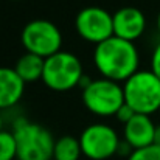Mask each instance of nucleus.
I'll list each match as a JSON object with an SVG mask.
<instances>
[{"mask_svg":"<svg viewBox=\"0 0 160 160\" xmlns=\"http://www.w3.org/2000/svg\"><path fill=\"white\" fill-rule=\"evenodd\" d=\"M93 62L103 78L120 82L138 72L140 56L134 42L112 36L95 47Z\"/></svg>","mask_w":160,"mask_h":160,"instance_id":"nucleus-1","label":"nucleus"},{"mask_svg":"<svg viewBox=\"0 0 160 160\" xmlns=\"http://www.w3.org/2000/svg\"><path fill=\"white\" fill-rule=\"evenodd\" d=\"M12 135L17 146V160H52L54 151L53 135L39 123L19 118L14 121Z\"/></svg>","mask_w":160,"mask_h":160,"instance_id":"nucleus-2","label":"nucleus"},{"mask_svg":"<svg viewBox=\"0 0 160 160\" xmlns=\"http://www.w3.org/2000/svg\"><path fill=\"white\" fill-rule=\"evenodd\" d=\"M124 103L137 113L151 115L160 110V79L151 70H138L123 86Z\"/></svg>","mask_w":160,"mask_h":160,"instance_id":"nucleus-3","label":"nucleus"},{"mask_svg":"<svg viewBox=\"0 0 160 160\" xmlns=\"http://www.w3.org/2000/svg\"><path fill=\"white\" fill-rule=\"evenodd\" d=\"M82 78V64L76 54L61 50L45 59L42 81L54 92L72 90L73 87L81 84Z\"/></svg>","mask_w":160,"mask_h":160,"instance_id":"nucleus-4","label":"nucleus"},{"mask_svg":"<svg viewBox=\"0 0 160 160\" xmlns=\"http://www.w3.org/2000/svg\"><path fill=\"white\" fill-rule=\"evenodd\" d=\"M82 103L92 113L100 117H110L124 104L123 87L112 79H92L82 89Z\"/></svg>","mask_w":160,"mask_h":160,"instance_id":"nucleus-5","label":"nucleus"},{"mask_svg":"<svg viewBox=\"0 0 160 160\" xmlns=\"http://www.w3.org/2000/svg\"><path fill=\"white\" fill-rule=\"evenodd\" d=\"M20 41L27 53L38 54L47 59L61 52L62 34L53 22L45 19H34L23 27Z\"/></svg>","mask_w":160,"mask_h":160,"instance_id":"nucleus-6","label":"nucleus"},{"mask_svg":"<svg viewBox=\"0 0 160 160\" xmlns=\"http://www.w3.org/2000/svg\"><path fill=\"white\" fill-rule=\"evenodd\" d=\"M82 156L90 160H106L118 154L121 140L113 128L95 123L89 124L79 135Z\"/></svg>","mask_w":160,"mask_h":160,"instance_id":"nucleus-7","label":"nucleus"},{"mask_svg":"<svg viewBox=\"0 0 160 160\" xmlns=\"http://www.w3.org/2000/svg\"><path fill=\"white\" fill-rule=\"evenodd\" d=\"M75 28L84 41L98 45L113 36V19L100 6H87L76 14Z\"/></svg>","mask_w":160,"mask_h":160,"instance_id":"nucleus-8","label":"nucleus"},{"mask_svg":"<svg viewBox=\"0 0 160 160\" xmlns=\"http://www.w3.org/2000/svg\"><path fill=\"white\" fill-rule=\"evenodd\" d=\"M113 36L134 42L146 30V17L143 11L135 6H123L112 14Z\"/></svg>","mask_w":160,"mask_h":160,"instance_id":"nucleus-9","label":"nucleus"},{"mask_svg":"<svg viewBox=\"0 0 160 160\" xmlns=\"http://www.w3.org/2000/svg\"><path fill=\"white\" fill-rule=\"evenodd\" d=\"M154 131H156V124L151 120V117L137 113L131 121L124 124L123 129L124 142L132 148V151L151 146L154 145Z\"/></svg>","mask_w":160,"mask_h":160,"instance_id":"nucleus-10","label":"nucleus"},{"mask_svg":"<svg viewBox=\"0 0 160 160\" xmlns=\"http://www.w3.org/2000/svg\"><path fill=\"white\" fill-rule=\"evenodd\" d=\"M25 82L14 67H0V110L16 106L23 95Z\"/></svg>","mask_w":160,"mask_h":160,"instance_id":"nucleus-11","label":"nucleus"},{"mask_svg":"<svg viewBox=\"0 0 160 160\" xmlns=\"http://www.w3.org/2000/svg\"><path fill=\"white\" fill-rule=\"evenodd\" d=\"M45 59L33 53H23L16 62L14 70L20 76V79L27 82H36L44 76Z\"/></svg>","mask_w":160,"mask_h":160,"instance_id":"nucleus-12","label":"nucleus"},{"mask_svg":"<svg viewBox=\"0 0 160 160\" xmlns=\"http://www.w3.org/2000/svg\"><path fill=\"white\" fill-rule=\"evenodd\" d=\"M82 156L79 138L73 135H62L54 142L53 160H79Z\"/></svg>","mask_w":160,"mask_h":160,"instance_id":"nucleus-13","label":"nucleus"},{"mask_svg":"<svg viewBox=\"0 0 160 160\" xmlns=\"http://www.w3.org/2000/svg\"><path fill=\"white\" fill-rule=\"evenodd\" d=\"M17 159V146L12 132L0 131V160Z\"/></svg>","mask_w":160,"mask_h":160,"instance_id":"nucleus-14","label":"nucleus"},{"mask_svg":"<svg viewBox=\"0 0 160 160\" xmlns=\"http://www.w3.org/2000/svg\"><path fill=\"white\" fill-rule=\"evenodd\" d=\"M128 160H160V146L151 145L146 148L134 149L129 154Z\"/></svg>","mask_w":160,"mask_h":160,"instance_id":"nucleus-15","label":"nucleus"},{"mask_svg":"<svg viewBox=\"0 0 160 160\" xmlns=\"http://www.w3.org/2000/svg\"><path fill=\"white\" fill-rule=\"evenodd\" d=\"M115 115H117V118H118V120H120L123 124H126L128 121H131V120H132V118L137 115V112H135L132 107L129 106L128 103H124L123 106L118 109V112H117Z\"/></svg>","mask_w":160,"mask_h":160,"instance_id":"nucleus-16","label":"nucleus"},{"mask_svg":"<svg viewBox=\"0 0 160 160\" xmlns=\"http://www.w3.org/2000/svg\"><path fill=\"white\" fill-rule=\"evenodd\" d=\"M151 72L160 79V42L154 48L152 56H151Z\"/></svg>","mask_w":160,"mask_h":160,"instance_id":"nucleus-17","label":"nucleus"},{"mask_svg":"<svg viewBox=\"0 0 160 160\" xmlns=\"http://www.w3.org/2000/svg\"><path fill=\"white\" fill-rule=\"evenodd\" d=\"M154 145L160 146V124H156V131H154Z\"/></svg>","mask_w":160,"mask_h":160,"instance_id":"nucleus-18","label":"nucleus"},{"mask_svg":"<svg viewBox=\"0 0 160 160\" xmlns=\"http://www.w3.org/2000/svg\"><path fill=\"white\" fill-rule=\"evenodd\" d=\"M157 30H159V33H160V12H159V16H157Z\"/></svg>","mask_w":160,"mask_h":160,"instance_id":"nucleus-19","label":"nucleus"},{"mask_svg":"<svg viewBox=\"0 0 160 160\" xmlns=\"http://www.w3.org/2000/svg\"><path fill=\"white\" fill-rule=\"evenodd\" d=\"M2 126H3V120H2V115H0V131H3V129H2Z\"/></svg>","mask_w":160,"mask_h":160,"instance_id":"nucleus-20","label":"nucleus"},{"mask_svg":"<svg viewBox=\"0 0 160 160\" xmlns=\"http://www.w3.org/2000/svg\"><path fill=\"white\" fill-rule=\"evenodd\" d=\"M159 112H160V110H159Z\"/></svg>","mask_w":160,"mask_h":160,"instance_id":"nucleus-21","label":"nucleus"}]
</instances>
